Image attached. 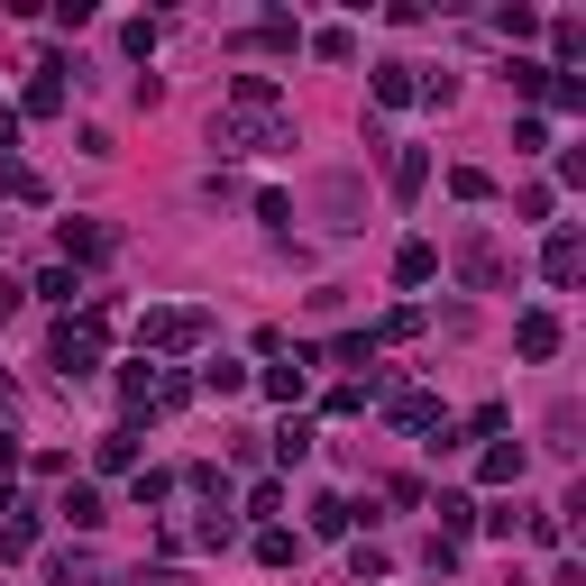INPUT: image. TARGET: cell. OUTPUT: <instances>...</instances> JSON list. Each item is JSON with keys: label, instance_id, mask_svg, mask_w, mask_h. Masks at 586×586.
Masks as SVG:
<instances>
[{"label": "cell", "instance_id": "1", "mask_svg": "<svg viewBox=\"0 0 586 586\" xmlns=\"http://www.w3.org/2000/svg\"><path fill=\"white\" fill-rule=\"evenodd\" d=\"M101 330H111V312H92V321H65V330H56V367L73 376V386L101 367Z\"/></svg>", "mask_w": 586, "mask_h": 586}, {"label": "cell", "instance_id": "2", "mask_svg": "<svg viewBox=\"0 0 586 586\" xmlns=\"http://www.w3.org/2000/svg\"><path fill=\"white\" fill-rule=\"evenodd\" d=\"M193 340H202V312H184V302L138 321V348H193Z\"/></svg>", "mask_w": 586, "mask_h": 586}, {"label": "cell", "instance_id": "3", "mask_svg": "<svg viewBox=\"0 0 586 586\" xmlns=\"http://www.w3.org/2000/svg\"><path fill=\"white\" fill-rule=\"evenodd\" d=\"M56 248H65V266H73V257L92 266V257H111V229H101V220H65V229H56Z\"/></svg>", "mask_w": 586, "mask_h": 586}, {"label": "cell", "instance_id": "4", "mask_svg": "<svg viewBox=\"0 0 586 586\" xmlns=\"http://www.w3.org/2000/svg\"><path fill=\"white\" fill-rule=\"evenodd\" d=\"M430 275H440V248H430V239H403V248H394V285H430Z\"/></svg>", "mask_w": 586, "mask_h": 586}, {"label": "cell", "instance_id": "5", "mask_svg": "<svg viewBox=\"0 0 586 586\" xmlns=\"http://www.w3.org/2000/svg\"><path fill=\"white\" fill-rule=\"evenodd\" d=\"M514 348H522V358H559V321L550 312H522L514 321Z\"/></svg>", "mask_w": 586, "mask_h": 586}, {"label": "cell", "instance_id": "6", "mask_svg": "<svg viewBox=\"0 0 586 586\" xmlns=\"http://www.w3.org/2000/svg\"><path fill=\"white\" fill-rule=\"evenodd\" d=\"M541 266H550V285H577V275H586V248H577V229H559Z\"/></svg>", "mask_w": 586, "mask_h": 586}, {"label": "cell", "instance_id": "7", "mask_svg": "<svg viewBox=\"0 0 586 586\" xmlns=\"http://www.w3.org/2000/svg\"><path fill=\"white\" fill-rule=\"evenodd\" d=\"M413 92H422V83H413V65H376V101H386V111H403Z\"/></svg>", "mask_w": 586, "mask_h": 586}, {"label": "cell", "instance_id": "8", "mask_svg": "<svg viewBox=\"0 0 586 586\" xmlns=\"http://www.w3.org/2000/svg\"><path fill=\"white\" fill-rule=\"evenodd\" d=\"M476 476H486V486H514V476H522V449H514V440L486 449V458H476Z\"/></svg>", "mask_w": 586, "mask_h": 586}, {"label": "cell", "instance_id": "9", "mask_svg": "<svg viewBox=\"0 0 586 586\" xmlns=\"http://www.w3.org/2000/svg\"><path fill=\"white\" fill-rule=\"evenodd\" d=\"M422 184H430V157H422V147H403V157H394V193H403V202H413Z\"/></svg>", "mask_w": 586, "mask_h": 586}, {"label": "cell", "instance_id": "10", "mask_svg": "<svg viewBox=\"0 0 586 586\" xmlns=\"http://www.w3.org/2000/svg\"><path fill=\"white\" fill-rule=\"evenodd\" d=\"M302 376H312V358L294 348V367H266V394H275V403H294V394H302Z\"/></svg>", "mask_w": 586, "mask_h": 586}, {"label": "cell", "instance_id": "11", "mask_svg": "<svg viewBox=\"0 0 586 586\" xmlns=\"http://www.w3.org/2000/svg\"><path fill=\"white\" fill-rule=\"evenodd\" d=\"M56 514H65L73 531H92V522H101V495H92V486H65V504H56Z\"/></svg>", "mask_w": 586, "mask_h": 586}, {"label": "cell", "instance_id": "12", "mask_svg": "<svg viewBox=\"0 0 586 586\" xmlns=\"http://www.w3.org/2000/svg\"><path fill=\"white\" fill-rule=\"evenodd\" d=\"M394 422H403V430H440V403H430V394H403Z\"/></svg>", "mask_w": 586, "mask_h": 586}, {"label": "cell", "instance_id": "13", "mask_svg": "<svg viewBox=\"0 0 586 586\" xmlns=\"http://www.w3.org/2000/svg\"><path fill=\"white\" fill-rule=\"evenodd\" d=\"M348 522H358V514H348V504H340V495H321V504H312V531H321V541H340V531H348Z\"/></svg>", "mask_w": 586, "mask_h": 586}, {"label": "cell", "instance_id": "14", "mask_svg": "<svg viewBox=\"0 0 586 586\" xmlns=\"http://www.w3.org/2000/svg\"><path fill=\"white\" fill-rule=\"evenodd\" d=\"M294 550H302V541H294V531H275V522L257 531V559H266V568H294Z\"/></svg>", "mask_w": 586, "mask_h": 586}, {"label": "cell", "instance_id": "15", "mask_svg": "<svg viewBox=\"0 0 586 586\" xmlns=\"http://www.w3.org/2000/svg\"><path fill=\"white\" fill-rule=\"evenodd\" d=\"M92 458H101V468H138V440H129V430H101Z\"/></svg>", "mask_w": 586, "mask_h": 586}, {"label": "cell", "instance_id": "16", "mask_svg": "<svg viewBox=\"0 0 586 586\" xmlns=\"http://www.w3.org/2000/svg\"><path fill=\"white\" fill-rule=\"evenodd\" d=\"M449 193H458V202H495V174H476V165H458V174H449Z\"/></svg>", "mask_w": 586, "mask_h": 586}, {"label": "cell", "instance_id": "17", "mask_svg": "<svg viewBox=\"0 0 586 586\" xmlns=\"http://www.w3.org/2000/svg\"><path fill=\"white\" fill-rule=\"evenodd\" d=\"M312 46H321V65H348V56H358V28H321Z\"/></svg>", "mask_w": 586, "mask_h": 586}, {"label": "cell", "instance_id": "18", "mask_svg": "<svg viewBox=\"0 0 586 586\" xmlns=\"http://www.w3.org/2000/svg\"><path fill=\"white\" fill-rule=\"evenodd\" d=\"M56 586H101V559H73V550H65V559H56Z\"/></svg>", "mask_w": 586, "mask_h": 586}, {"label": "cell", "instance_id": "19", "mask_svg": "<svg viewBox=\"0 0 586 586\" xmlns=\"http://www.w3.org/2000/svg\"><path fill=\"white\" fill-rule=\"evenodd\" d=\"M302 449H312V422H285V430H275V458H285V468H294Z\"/></svg>", "mask_w": 586, "mask_h": 586}, {"label": "cell", "instance_id": "20", "mask_svg": "<svg viewBox=\"0 0 586 586\" xmlns=\"http://www.w3.org/2000/svg\"><path fill=\"white\" fill-rule=\"evenodd\" d=\"M430 514H440V531H468V522H476V504H468V495H440Z\"/></svg>", "mask_w": 586, "mask_h": 586}, {"label": "cell", "instance_id": "21", "mask_svg": "<svg viewBox=\"0 0 586 586\" xmlns=\"http://www.w3.org/2000/svg\"><path fill=\"white\" fill-rule=\"evenodd\" d=\"M10 147H19V111H0V165H10Z\"/></svg>", "mask_w": 586, "mask_h": 586}, {"label": "cell", "instance_id": "22", "mask_svg": "<svg viewBox=\"0 0 586 586\" xmlns=\"http://www.w3.org/2000/svg\"><path fill=\"white\" fill-rule=\"evenodd\" d=\"M10 468H19V440H0V486H10Z\"/></svg>", "mask_w": 586, "mask_h": 586}, {"label": "cell", "instance_id": "23", "mask_svg": "<svg viewBox=\"0 0 586 586\" xmlns=\"http://www.w3.org/2000/svg\"><path fill=\"white\" fill-rule=\"evenodd\" d=\"M19 312V285H10V275H0V321H10Z\"/></svg>", "mask_w": 586, "mask_h": 586}, {"label": "cell", "instance_id": "24", "mask_svg": "<svg viewBox=\"0 0 586 586\" xmlns=\"http://www.w3.org/2000/svg\"><path fill=\"white\" fill-rule=\"evenodd\" d=\"M138 586H184V577H174V568H147V577H138Z\"/></svg>", "mask_w": 586, "mask_h": 586}]
</instances>
